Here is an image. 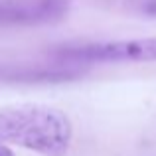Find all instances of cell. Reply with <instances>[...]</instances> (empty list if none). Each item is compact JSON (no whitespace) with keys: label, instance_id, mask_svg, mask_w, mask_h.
I'll use <instances>...</instances> for the list:
<instances>
[{"label":"cell","instance_id":"obj_1","mask_svg":"<svg viewBox=\"0 0 156 156\" xmlns=\"http://www.w3.org/2000/svg\"><path fill=\"white\" fill-rule=\"evenodd\" d=\"M73 126L55 107L20 103L0 107V142L34 150L44 156H61L69 148Z\"/></svg>","mask_w":156,"mask_h":156},{"label":"cell","instance_id":"obj_3","mask_svg":"<svg viewBox=\"0 0 156 156\" xmlns=\"http://www.w3.org/2000/svg\"><path fill=\"white\" fill-rule=\"evenodd\" d=\"M69 0H0V24H42L67 12Z\"/></svg>","mask_w":156,"mask_h":156},{"label":"cell","instance_id":"obj_2","mask_svg":"<svg viewBox=\"0 0 156 156\" xmlns=\"http://www.w3.org/2000/svg\"><path fill=\"white\" fill-rule=\"evenodd\" d=\"M59 63L81 67L93 63H126V61H156V38L115 40L83 46H67L55 51Z\"/></svg>","mask_w":156,"mask_h":156},{"label":"cell","instance_id":"obj_4","mask_svg":"<svg viewBox=\"0 0 156 156\" xmlns=\"http://www.w3.org/2000/svg\"><path fill=\"white\" fill-rule=\"evenodd\" d=\"M0 156H16V154H14V150H12L10 146H6V144L0 142Z\"/></svg>","mask_w":156,"mask_h":156}]
</instances>
